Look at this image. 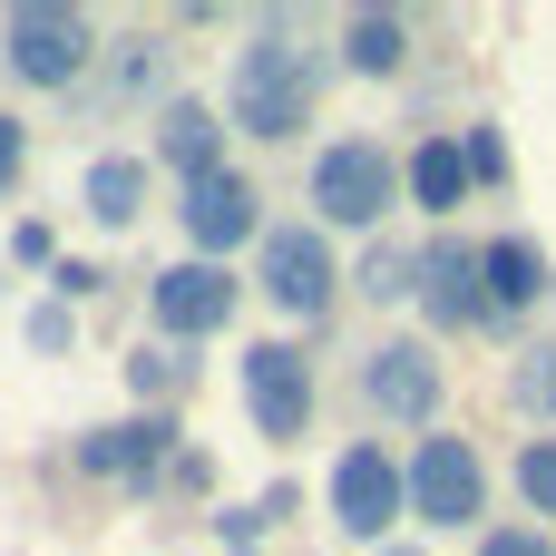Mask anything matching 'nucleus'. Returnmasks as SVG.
<instances>
[{"label":"nucleus","mask_w":556,"mask_h":556,"mask_svg":"<svg viewBox=\"0 0 556 556\" xmlns=\"http://www.w3.org/2000/svg\"><path fill=\"white\" fill-rule=\"evenodd\" d=\"M313 108H323V59H313L283 20H264V29L235 49V68H225V127L283 147V137L313 127Z\"/></svg>","instance_id":"1"},{"label":"nucleus","mask_w":556,"mask_h":556,"mask_svg":"<svg viewBox=\"0 0 556 556\" xmlns=\"http://www.w3.org/2000/svg\"><path fill=\"white\" fill-rule=\"evenodd\" d=\"M303 195H313L323 235H381V215L410 205V176H401V156L381 137H332V147H313Z\"/></svg>","instance_id":"2"},{"label":"nucleus","mask_w":556,"mask_h":556,"mask_svg":"<svg viewBox=\"0 0 556 556\" xmlns=\"http://www.w3.org/2000/svg\"><path fill=\"white\" fill-rule=\"evenodd\" d=\"M88 59H98L88 10H68V0H10L0 10V68L20 88H78Z\"/></svg>","instance_id":"3"},{"label":"nucleus","mask_w":556,"mask_h":556,"mask_svg":"<svg viewBox=\"0 0 556 556\" xmlns=\"http://www.w3.org/2000/svg\"><path fill=\"white\" fill-rule=\"evenodd\" d=\"M254 293H264L283 323H303V332H313V323L342 303V254H332V235H323V225H303V215H293V225H274V235L254 244Z\"/></svg>","instance_id":"4"},{"label":"nucleus","mask_w":556,"mask_h":556,"mask_svg":"<svg viewBox=\"0 0 556 556\" xmlns=\"http://www.w3.org/2000/svg\"><path fill=\"white\" fill-rule=\"evenodd\" d=\"M410 518L440 538H489V459L459 430H430L410 450Z\"/></svg>","instance_id":"5"},{"label":"nucleus","mask_w":556,"mask_h":556,"mask_svg":"<svg viewBox=\"0 0 556 556\" xmlns=\"http://www.w3.org/2000/svg\"><path fill=\"white\" fill-rule=\"evenodd\" d=\"M186 459V430H176V410H127V420H98V430H78L68 440V469L78 479H117V489H166V469Z\"/></svg>","instance_id":"6"},{"label":"nucleus","mask_w":556,"mask_h":556,"mask_svg":"<svg viewBox=\"0 0 556 556\" xmlns=\"http://www.w3.org/2000/svg\"><path fill=\"white\" fill-rule=\"evenodd\" d=\"M401 518H410V459H391L381 440H352L342 459H332V528L352 538V547H391L401 538Z\"/></svg>","instance_id":"7"},{"label":"nucleus","mask_w":556,"mask_h":556,"mask_svg":"<svg viewBox=\"0 0 556 556\" xmlns=\"http://www.w3.org/2000/svg\"><path fill=\"white\" fill-rule=\"evenodd\" d=\"M362 401H371L391 430H430L440 401H450V362H440V342H430V332H391V342H371V352H362Z\"/></svg>","instance_id":"8"},{"label":"nucleus","mask_w":556,"mask_h":556,"mask_svg":"<svg viewBox=\"0 0 556 556\" xmlns=\"http://www.w3.org/2000/svg\"><path fill=\"white\" fill-rule=\"evenodd\" d=\"M420 313H430V342L440 332H498V303H489V244L469 235H430L420 244Z\"/></svg>","instance_id":"9"},{"label":"nucleus","mask_w":556,"mask_h":556,"mask_svg":"<svg viewBox=\"0 0 556 556\" xmlns=\"http://www.w3.org/2000/svg\"><path fill=\"white\" fill-rule=\"evenodd\" d=\"M235 303H244V283H235V264H205V254H186V264H166V274H147V323H156V342H215L225 323H235Z\"/></svg>","instance_id":"10"},{"label":"nucleus","mask_w":556,"mask_h":556,"mask_svg":"<svg viewBox=\"0 0 556 556\" xmlns=\"http://www.w3.org/2000/svg\"><path fill=\"white\" fill-rule=\"evenodd\" d=\"M235 381H244V420H254L274 450H293V440L313 430V401H323V391H313L303 342H283V332H274V342H254V352L235 362Z\"/></svg>","instance_id":"11"},{"label":"nucleus","mask_w":556,"mask_h":556,"mask_svg":"<svg viewBox=\"0 0 556 556\" xmlns=\"http://www.w3.org/2000/svg\"><path fill=\"white\" fill-rule=\"evenodd\" d=\"M176 225H186V244H195L205 264H235L244 244H264V235H274V225H264V195H254V176H244V166H225V176L186 186Z\"/></svg>","instance_id":"12"},{"label":"nucleus","mask_w":556,"mask_h":556,"mask_svg":"<svg viewBox=\"0 0 556 556\" xmlns=\"http://www.w3.org/2000/svg\"><path fill=\"white\" fill-rule=\"evenodd\" d=\"M156 166H166L176 186L225 176V108H205V98H166V108H156Z\"/></svg>","instance_id":"13"},{"label":"nucleus","mask_w":556,"mask_h":556,"mask_svg":"<svg viewBox=\"0 0 556 556\" xmlns=\"http://www.w3.org/2000/svg\"><path fill=\"white\" fill-rule=\"evenodd\" d=\"M401 176H410V205H420L430 225H450V215L469 205V186H479V176H469V147H459L450 127H430V137L401 156Z\"/></svg>","instance_id":"14"},{"label":"nucleus","mask_w":556,"mask_h":556,"mask_svg":"<svg viewBox=\"0 0 556 556\" xmlns=\"http://www.w3.org/2000/svg\"><path fill=\"white\" fill-rule=\"evenodd\" d=\"M556 283L547 244L538 235H489V303H498V323H518V313H538Z\"/></svg>","instance_id":"15"},{"label":"nucleus","mask_w":556,"mask_h":556,"mask_svg":"<svg viewBox=\"0 0 556 556\" xmlns=\"http://www.w3.org/2000/svg\"><path fill=\"white\" fill-rule=\"evenodd\" d=\"M78 215H88L98 235H127V225L147 215V156H88V176H78Z\"/></svg>","instance_id":"16"},{"label":"nucleus","mask_w":556,"mask_h":556,"mask_svg":"<svg viewBox=\"0 0 556 556\" xmlns=\"http://www.w3.org/2000/svg\"><path fill=\"white\" fill-rule=\"evenodd\" d=\"M401 59H410V20L401 10H352L342 20V68L352 78H391Z\"/></svg>","instance_id":"17"},{"label":"nucleus","mask_w":556,"mask_h":556,"mask_svg":"<svg viewBox=\"0 0 556 556\" xmlns=\"http://www.w3.org/2000/svg\"><path fill=\"white\" fill-rule=\"evenodd\" d=\"M293 508H303V489H293V479H274L264 498H235V508H215V547H225V556H254L283 518H293Z\"/></svg>","instance_id":"18"},{"label":"nucleus","mask_w":556,"mask_h":556,"mask_svg":"<svg viewBox=\"0 0 556 556\" xmlns=\"http://www.w3.org/2000/svg\"><path fill=\"white\" fill-rule=\"evenodd\" d=\"M352 293H371V303H420V244L371 235V244H362V264H352Z\"/></svg>","instance_id":"19"},{"label":"nucleus","mask_w":556,"mask_h":556,"mask_svg":"<svg viewBox=\"0 0 556 556\" xmlns=\"http://www.w3.org/2000/svg\"><path fill=\"white\" fill-rule=\"evenodd\" d=\"M186 381H195L186 342H137V352H127V401H137V410H176Z\"/></svg>","instance_id":"20"},{"label":"nucleus","mask_w":556,"mask_h":556,"mask_svg":"<svg viewBox=\"0 0 556 556\" xmlns=\"http://www.w3.org/2000/svg\"><path fill=\"white\" fill-rule=\"evenodd\" d=\"M508 401L538 420V430H556V342H538V352H518V371H508Z\"/></svg>","instance_id":"21"},{"label":"nucleus","mask_w":556,"mask_h":556,"mask_svg":"<svg viewBox=\"0 0 556 556\" xmlns=\"http://www.w3.org/2000/svg\"><path fill=\"white\" fill-rule=\"evenodd\" d=\"M20 342H29L39 362H68V352H78V303H59V293H49V303H29Z\"/></svg>","instance_id":"22"},{"label":"nucleus","mask_w":556,"mask_h":556,"mask_svg":"<svg viewBox=\"0 0 556 556\" xmlns=\"http://www.w3.org/2000/svg\"><path fill=\"white\" fill-rule=\"evenodd\" d=\"M518 498H528L538 518H556V440H528V450H518Z\"/></svg>","instance_id":"23"},{"label":"nucleus","mask_w":556,"mask_h":556,"mask_svg":"<svg viewBox=\"0 0 556 556\" xmlns=\"http://www.w3.org/2000/svg\"><path fill=\"white\" fill-rule=\"evenodd\" d=\"M459 147H469V176L479 186H508V137L498 127H459Z\"/></svg>","instance_id":"24"},{"label":"nucleus","mask_w":556,"mask_h":556,"mask_svg":"<svg viewBox=\"0 0 556 556\" xmlns=\"http://www.w3.org/2000/svg\"><path fill=\"white\" fill-rule=\"evenodd\" d=\"M117 88H127V98H147V88H166V49H156V39H137V49L117 59Z\"/></svg>","instance_id":"25"},{"label":"nucleus","mask_w":556,"mask_h":556,"mask_svg":"<svg viewBox=\"0 0 556 556\" xmlns=\"http://www.w3.org/2000/svg\"><path fill=\"white\" fill-rule=\"evenodd\" d=\"M49 293H59V303H88V293H108V264H88V254H59Z\"/></svg>","instance_id":"26"},{"label":"nucleus","mask_w":556,"mask_h":556,"mask_svg":"<svg viewBox=\"0 0 556 556\" xmlns=\"http://www.w3.org/2000/svg\"><path fill=\"white\" fill-rule=\"evenodd\" d=\"M10 264H39V274H59V235L29 215V225H10Z\"/></svg>","instance_id":"27"},{"label":"nucleus","mask_w":556,"mask_h":556,"mask_svg":"<svg viewBox=\"0 0 556 556\" xmlns=\"http://www.w3.org/2000/svg\"><path fill=\"white\" fill-rule=\"evenodd\" d=\"M20 176H29V127H20V117L0 108V195H10Z\"/></svg>","instance_id":"28"},{"label":"nucleus","mask_w":556,"mask_h":556,"mask_svg":"<svg viewBox=\"0 0 556 556\" xmlns=\"http://www.w3.org/2000/svg\"><path fill=\"white\" fill-rule=\"evenodd\" d=\"M479 556H556V538H538V528H489Z\"/></svg>","instance_id":"29"},{"label":"nucleus","mask_w":556,"mask_h":556,"mask_svg":"<svg viewBox=\"0 0 556 556\" xmlns=\"http://www.w3.org/2000/svg\"><path fill=\"white\" fill-rule=\"evenodd\" d=\"M205 479H215V459H205V450H195V440H186V459H176V469H166V489H176V498H195V489H205Z\"/></svg>","instance_id":"30"},{"label":"nucleus","mask_w":556,"mask_h":556,"mask_svg":"<svg viewBox=\"0 0 556 556\" xmlns=\"http://www.w3.org/2000/svg\"><path fill=\"white\" fill-rule=\"evenodd\" d=\"M381 556H430V547H410V538H391V547H381Z\"/></svg>","instance_id":"31"}]
</instances>
